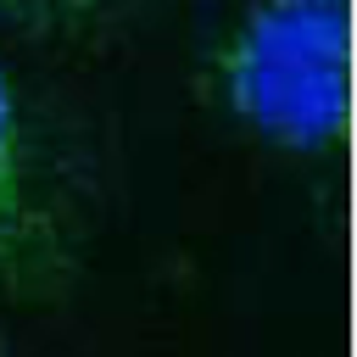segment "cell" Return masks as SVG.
I'll use <instances>...</instances> for the list:
<instances>
[{
  "mask_svg": "<svg viewBox=\"0 0 357 357\" xmlns=\"http://www.w3.org/2000/svg\"><path fill=\"white\" fill-rule=\"evenodd\" d=\"M206 95L284 156H329L351 128V0H251L206 56Z\"/></svg>",
  "mask_w": 357,
  "mask_h": 357,
  "instance_id": "6da1fadb",
  "label": "cell"
},
{
  "mask_svg": "<svg viewBox=\"0 0 357 357\" xmlns=\"http://www.w3.org/2000/svg\"><path fill=\"white\" fill-rule=\"evenodd\" d=\"M73 273L67 218L39 162L28 112L0 73V296H50Z\"/></svg>",
  "mask_w": 357,
  "mask_h": 357,
  "instance_id": "7a4b0ae2",
  "label": "cell"
},
{
  "mask_svg": "<svg viewBox=\"0 0 357 357\" xmlns=\"http://www.w3.org/2000/svg\"><path fill=\"white\" fill-rule=\"evenodd\" d=\"M100 6H112V0H0V11H11V17H22V22H45V28L78 22V17H89V11H100Z\"/></svg>",
  "mask_w": 357,
  "mask_h": 357,
  "instance_id": "3957f363",
  "label": "cell"
}]
</instances>
